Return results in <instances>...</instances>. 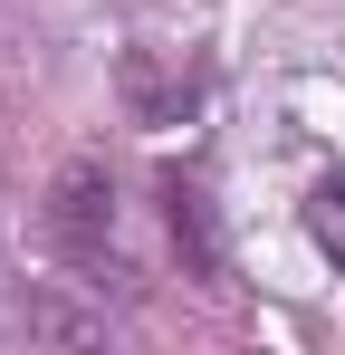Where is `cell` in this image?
I'll return each instance as SVG.
<instances>
[{
    "mask_svg": "<svg viewBox=\"0 0 345 355\" xmlns=\"http://www.w3.org/2000/svg\"><path fill=\"white\" fill-rule=\"evenodd\" d=\"M39 231H48V250L67 259V269H106V279H125V269H115V173L96 164V154L57 164Z\"/></svg>",
    "mask_w": 345,
    "mask_h": 355,
    "instance_id": "obj_1",
    "label": "cell"
},
{
    "mask_svg": "<svg viewBox=\"0 0 345 355\" xmlns=\"http://www.w3.org/2000/svg\"><path fill=\"white\" fill-rule=\"evenodd\" d=\"M125 106H134V125H182L202 106V67L182 49H134L125 58Z\"/></svg>",
    "mask_w": 345,
    "mask_h": 355,
    "instance_id": "obj_2",
    "label": "cell"
},
{
    "mask_svg": "<svg viewBox=\"0 0 345 355\" xmlns=\"http://www.w3.org/2000/svg\"><path fill=\"white\" fill-rule=\"evenodd\" d=\"M163 221H172V250L202 288H221V231H211V192L192 173H163Z\"/></svg>",
    "mask_w": 345,
    "mask_h": 355,
    "instance_id": "obj_3",
    "label": "cell"
},
{
    "mask_svg": "<svg viewBox=\"0 0 345 355\" xmlns=\"http://www.w3.org/2000/svg\"><path fill=\"white\" fill-rule=\"evenodd\" d=\"M307 240H317V250H326V259L345 269V182H336V173L307 192Z\"/></svg>",
    "mask_w": 345,
    "mask_h": 355,
    "instance_id": "obj_4",
    "label": "cell"
}]
</instances>
